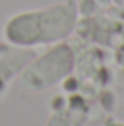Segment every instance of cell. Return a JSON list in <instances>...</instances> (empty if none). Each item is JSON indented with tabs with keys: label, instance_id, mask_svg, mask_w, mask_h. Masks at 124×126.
<instances>
[{
	"label": "cell",
	"instance_id": "obj_3",
	"mask_svg": "<svg viewBox=\"0 0 124 126\" xmlns=\"http://www.w3.org/2000/svg\"><path fill=\"white\" fill-rule=\"evenodd\" d=\"M35 53L29 47H16V46H4L0 49V95L4 93L7 82L33 60Z\"/></svg>",
	"mask_w": 124,
	"mask_h": 126
},
{
	"label": "cell",
	"instance_id": "obj_4",
	"mask_svg": "<svg viewBox=\"0 0 124 126\" xmlns=\"http://www.w3.org/2000/svg\"><path fill=\"white\" fill-rule=\"evenodd\" d=\"M102 126H124V121L115 119V117H108V119L104 121V124H102Z\"/></svg>",
	"mask_w": 124,
	"mask_h": 126
},
{
	"label": "cell",
	"instance_id": "obj_1",
	"mask_svg": "<svg viewBox=\"0 0 124 126\" xmlns=\"http://www.w3.org/2000/svg\"><path fill=\"white\" fill-rule=\"evenodd\" d=\"M79 24V6L75 0L49 4L38 9H26L11 15L4 22V40L16 47L53 46L71 37Z\"/></svg>",
	"mask_w": 124,
	"mask_h": 126
},
{
	"label": "cell",
	"instance_id": "obj_2",
	"mask_svg": "<svg viewBox=\"0 0 124 126\" xmlns=\"http://www.w3.org/2000/svg\"><path fill=\"white\" fill-rule=\"evenodd\" d=\"M75 69V51L66 42H57L20 71V82L29 92H44L60 84Z\"/></svg>",
	"mask_w": 124,
	"mask_h": 126
}]
</instances>
